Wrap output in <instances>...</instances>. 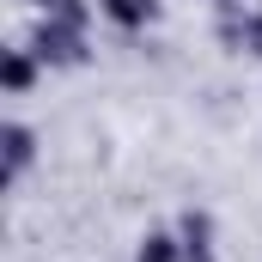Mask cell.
I'll return each mask as SVG.
<instances>
[{"label":"cell","mask_w":262,"mask_h":262,"mask_svg":"<svg viewBox=\"0 0 262 262\" xmlns=\"http://www.w3.org/2000/svg\"><path fill=\"white\" fill-rule=\"evenodd\" d=\"M104 12H110V18H122V25H140V18L152 12V0H104Z\"/></svg>","instance_id":"cell-1"},{"label":"cell","mask_w":262,"mask_h":262,"mask_svg":"<svg viewBox=\"0 0 262 262\" xmlns=\"http://www.w3.org/2000/svg\"><path fill=\"white\" fill-rule=\"evenodd\" d=\"M140 262H171V244H165V238H152V244L140 250Z\"/></svg>","instance_id":"cell-2"},{"label":"cell","mask_w":262,"mask_h":262,"mask_svg":"<svg viewBox=\"0 0 262 262\" xmlns=\"http://www.w3.org/2000/svg\"><path fill=\"white\" fill-rule=\"evenodd\" d=\"M37 6H55V0H37Z\"/></svg>","instance_id":"cell-3"}]
</instances>
